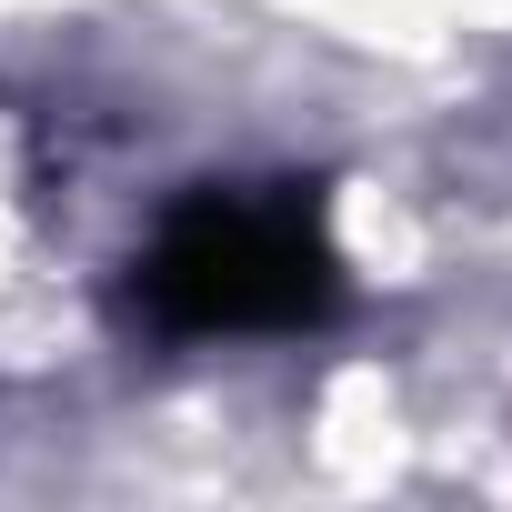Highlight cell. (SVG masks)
Wrapping results in <instances>:
<instances>
[{"mask_svg": "<svg viewBox=\"0 0 512 512\" xmlns=\"http://www.w3.org/2000/svg\"><path fill=\"white\" fill-rule=\"evenodd\" d=\"M342 302V251L322 231V201L272 191H191L151 251H141V312L161 332H302Z\"/></svg>", "mask_w": 512, "mask_h": 512, "instance_id": "obj_1", "label": "cell"}]
</instances>
